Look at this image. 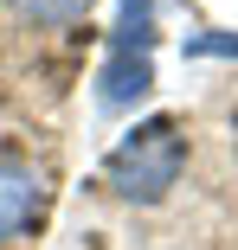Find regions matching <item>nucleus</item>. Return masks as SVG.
<instances>
[{
	"label": "nucleus",
	"mask_w": 238,
	"mask_h": 250,
	"mask_svg": "<svg viewBox=\"0 0 238 250\" xmlns=\"http://www.w3.org/2000/svg\"><path fill=\"white\" fill-rule=\"evenodd\" d=\"M180 167H187V135L174 116H148L135 122L103 161V180L116 199H129V206H161V199L180 186Z\"/></svg>",
	"instance_id": "nucleus-1"
},
{
	"label": "nucleus",
	"mask_w": 238,
	"mask_h": 250,
	"mask_svg": "<svg viewBox=\"0 0 238 250\" xmlns=\"http://www.w3.org/2000/svg\"><path fill=\"white\" fill-rule=\"evenodd\" d=\"M39 218H45V180H39V167L0 161V244L26 237Z\"/></svg>",
	"instance_id": "nucleus-2"
},
{
	"label": "nucleus",
	"mask_w": 238,
	"mask_h": 250,
	"mask_svg": "<svg viewBox=\"0 0 238 250\" xmlns=\"http://www.w3.org/2000/svg\"><path fill=\"white\" fill-rule=\"evenodd\" d=\"M148 83H155V64H148V58H103L97 96H103V109H122V103H135Z\"/></svg>",
	"instance_id": "nucleus-3"
},
{
	"label": "nucleus",
	"mask_w": 238,
	"mask_h": 250,
	"mask_svg": "<svg viewBox=\"0 0 238 250\" xmlns=\"http://www.w3.org/2000/svg\"><path fill=\"white\" fill-rule=\"evenodd\" d=\"M7 7H13L26 26H77L97 0H7Z\"/></svg>",
	"instance_id": "nucleus-4"
},
{
	"label": "nucleus",
	"mask_w": 238,
	"mask_h": 250,
	"mask_svg": "<svg viewBox=\"0 0 238 250\" xmlns=\"http://www.w3.org/2000/svg\"><path fill=\"white\" fill-rule=\"evenodd\" d=\"M187 58H238V32H193Z\"/></svg>",
	"instance_id": "nucleus-5"
}]
</instances>
